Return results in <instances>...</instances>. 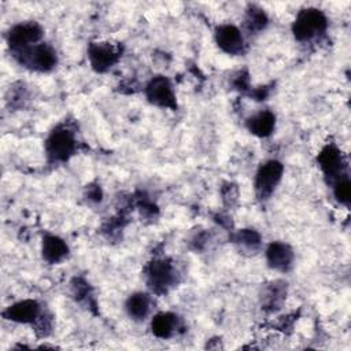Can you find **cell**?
<instances>
[{
	"mask_svg": "<svg viewBox=\"0 0 351 351\" xmlns=\"http://www.w3.org/2000/svg\"><path fill=\"white\" fill-rule=\"evenodd\" d=\"M14 58L23 66L34 71L47 73L51 71L56 63L58 56L52 47L47 44H34L30 47L12 49Z\"/></svg>",
	"mask_w": 351,
	"mask_h": 351,
	"instance_id": "6da1fadb",
	"label": "cell"
},
{
	"mask_svg": "<svg viewBox=\"0 0 351 351\" xmlns=\"http://www.w3.org/2000/svg\"><path fill=\"white\" fill-rule=\"evenodd\" d=\"M328 21L322 11L317 8H304L293 21L292 33L298 41H310L326 30Z\"/></svg>",
	"mask_w": 351,
	"mask_h": 351,
	"instance_id": "7a4b0ae2",
	"label": "cell"
},
{
	"mask_svg": "<svg viewBox=\"0 0 351 351\" xmlns=\"http://www.w3.org/2000/svg\"><path fill=\"white\" fill-rule=\"evenodd\" d=\"M74 134L66 128H55L45 140V151L51 160L64 162L75 151Z\"/></svg>",
	"mask_w": 351,
	"mask_h": 351,
	"instance_id": "3957f363",
	"label": "cell"
},
{
	"mask_svg": "<svg viewBox=\"0 0 351 351\" xmlns=\"http://www.w3.org/2000/svg\"><path fill=\"white\" fill-rule=\"evenodd\" d=\"M282 173H284V166L281 162L276 159H270L262 163L255 174V181H254L256 196L259 199H267L273 193L278 182L281 181Z\"/></svg>",
	"mask_w": 351,
	"mask_h": 351,
	"instance_id": "277c9868",
	"label": "cell"
},
{
	"mask_svg": "<svg viewBox=\"0 0 351 351\" xmlns=\"http://www.w3.org/2000/svg\"><path fill=\"white\" fill-rule=\"evenodd\" d=\"M145 97L149 103L158 107L170 110L177 108L176 95L171 82L165 75H155L149 80V82L145 86Z\"/></svg>",
	"mask_w": 351,
	"mask_h": 351,
	"instance_id": "5b68a950",
	"label": "cell"
},
{
	"mask_svg": "<svg viewBox=\"0 0 351 351\" xmlns=\"http://www.w3.org/2000/svg\"><path fill=\"white\" fill-rule=\"evenodd\" d=\"M43 37V29L36 22H21L14 25L7 33V41L11 49H19L38 44Z\"/></svg>",
	"mask_w": 351,
	"mask_h": 351,
	"instance_id": "8992f818",
	"label": "cell"
},
{
	"mask_svg": "<svg viewBox=\"0 0 351 351\" xmlns=\"http://www.w3.org/2000/svg\"><path fill=\"white\" fill-rule=\"evenodd\" d=\"M90 67L97 73L110 70L119 59V49L108 43H90L88 47Z\"/></svg>",
	"mask_w": 351,
	"mask_h": 351,
	"instance_id": "52a82bcc",
	"label": "cell"
},
{
	"mask_svg": "<svg viewBox=\"0 0 351 351\" xmlns=\"http://www.w3.org/2000/svg\"><path fill=\"white\" fill-rule=\"evenodd\" d=\"M174 281V269L169 261L155 259L147 269V282L154 292H166Z\"/></svg>",
	"mask_w": 351,
	"mask_h": 351,
	"instance_id": "ba28073f",
	"label": "cell"
},
{
	"mask_svg": "<svg viewBox=\"0 0 351 351\" xmlns=\"http://www.w3.org/2000/svg\"><path fill=\"white\" fill-rule=\"evenodd\" d=\"M317 163L325 177H329L330 181L346 174V162L341 155V151L335 144H326L317 156Z\"/></svg>",
	"mask_w": 351,
	"mask_h": 351,
	"instance_id": "9c48e42d",
	"label": "cell"
},
{
	"mask_svg": "<svg viewBox=\"0 0 351 351\" xmlns=\"http://www.w3.org/2000/svg\"><path fill=\"white\" fill-rule=\"evenodd\" d=\"M41 314V307L37 300L23 299L10 304L4 311L3 317L16 324H34Z\"/></svg>",
	"mask_w": 351,
	"mask_h": 351,
	"instance_id": "30bf717a",
	"label": "cell"
},
{
	"mask_svg": "<svg viewBox=\"0 0 351 351\" xmlns=\"http://www.w3.org/2000/svg\"><path fill=\"white\" fill-rule=\"evenodd\" d=\"M215 43L229 55H241L244 52V38L234 25H221L215 29Z\"/></svg>",
	"mask_w": 351,
	"mask_h": 351,
	"instance_id": "8fae6325",
	"label": "cell"
},
{
	"mask_svg": "<svg viewBox=\"0 0 351 351\" xmlns=\"http://www.w3.org/2000/svg\"><path fill=\"white\" fill-rule=\"evenodd\" d=\"M267 265L278 271H287L293 263L292 248L281 241H273L266 248Z\"/></svg>",
	"mask_w": 351,
	"mask_h": 351,
	"instance_id": "7c38bea8",
	"label": "cell"
},
{
	"mask_svg": "<svg viewBox=\"0 0 351 351\" xmlns=\"http://www.w3.org/2000/svg\"><path fill=\"white\" fill-rule=\"evenodd\" d=\"M69 254V247L63 239L55 234H45L41 244L43 259L51 265L60 263Z\"/></svg>",
	"mask_w": 351,
	"mask_h": 351,
	"instance_id": "4fadbf2b",
	"label": "cell"
},
{
	"mask_svg": "<svg viewBox=\"0 0 351 351\" xmlns=\"http://www.w3.org/2000/svg\"><path fill=\"white\" fill-rule=\"evenodd\" d=\"M276 128V117L269 110H262L247 119V129L258 137H267Z\"/></svg>",
	"mask_w": 351,
	"mask_h": 351,
	"instance_id": "5bb4252c",
	"label": "cell"
},
{
	"mask_svg": "<svg viewBox=\"0 0 351 351\" xmlns=\"http://www.w3.org/2000/svg\"><path fill=\"white\" fill-rule=\"evenodd\" d=\"M125 310L128 315L134 321H143L148 317L151 310V298L145 292H134L132 293L126 303Z\"/></svg>",
	"mask_w": 351,
	"mask_h": 351,
	"instance_id": "9a60e30c",
	"label": "cell"
},
{
	"mask_svg": "<svg viewBox=\"0 0 351 351\" xmlns=\"http://www.w3.org/2000/svg\"><path fill=\"white\" fill-rule=\"evenodd\" d=\"M177 330V317L173 313H159L151 321V332L159 339H169Z\"/></svg>",
	"mask_w": 351,
	"mask_h": 351,
	"instance_id": "2e32d148",
	"label": "cell"
},
{
	"mask_svg": "<svg viewBox=\"0 0 351 351\" xmlns=\"http://www.w3.org/2000/svg\"><path fill=\"white\" fill-rule=\"evenodd\" d=\"M234 243L243 252L254 254L261 248V234L255 229H240L234 236Z\"/></svg>",
	"mask_w": 351,
	"mask_h": 351,
	"instance_id": "e0dca14e",
	"label": "cell"
},
{
	"mask_svg": "<svg viewBox=\"0 0 351 351\" xmlns=\"http://www.w3.org/2000/svg\"><path fill=\"white\" fill-rule=\"evenodd\" d=\"M285 284L281 281H274L271 282L267 288L266 292L263 295V303L269 307H277L280 306V303L284 300L285 293H287V287H284Z\"/></svg>",
	"mask_w": 351,
	"mask_h": 351,
	"instance_id": "ac0fdd59",
	"label": "cell"
},
{
	"mask_svg": "<svg viewBox=\"0 0 351 351\" xmlns=\"http://www.w3.org/2000/svg\"><path fill=\"white\" fill-rule=\"evenodd\" d=\"M333 182V195L340 204L348 206L351 200V182L347 174L337 177Z\"/></svg>",
	"mask_w": 351,
	"mask_h": 351,
	"instance_id": "d6986e66",
	"label": "cell"
},
{
	"mask_svg": "<svg viewBox=\"0 0 351 351\" xmlns=\"http://www.w3.org/2000/svg\"><path fill=\"white\" fill-rule=\"evenodd\" d=\"M245 25L250 32H259V30L265 29V26L267 25V16H266L265 11L255 5L250 7V10L247 11V16H245Z\"/></svg>",
	"mask_w": 351,
	"mask_h": 351,
	"instance_id": "ffe728a7",
	"label": "cell"
}]
</instances>
